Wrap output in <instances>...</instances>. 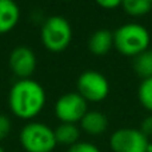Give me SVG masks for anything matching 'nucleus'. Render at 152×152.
<instances>
[{
	"label": "nucleus",
	"instance_id": "nucleus-1",
	"mask_svg": "<svg viewBox=\"0 0 152 152\" xmlns=\"http://www.w3.org/2000/svg\"><path fill=\"white\" fill-rule=\"evenodd\" d=\"M45 91L34 79H19L10 89L8 105L19 119L31 120L36 118L45 105Z\"/></svg>",
	"mask_w": 152,
	"mask_h": 152
},
{
	"label": "nucleus",
	"instance_id": "nucleus-2",
	"mask_svg": "<svg viewBox=\"0 0 152 152\" xmlns=\"http://www.w3.org/2000/svg\"><path fill=\"white\" fill-rule=\"evenodd\" d=\"M151 35L139 23H127L113 32V47L124 56H135L148 50Z\"/></svg>",
	"mask_w": 152,
	"mask_h": 152
},
{
	"label": "nucleus",
	"instance_id": "nucleus-3",
	"mask_svg": "<svg viewBox=\"0 0 152 152\" xmlns=\"http://www.w3.org/2000/svg\"><path fill=\"white\" fill-rule=\"evenodd\" d=\"M40 40L51 52H63L72 40V27L64 16L53 15L45 19L40 29Z\"/></svg>",
	"mask_w": 152,
	"mask_h": 152
},
{
	"label": "nucleus",
	"instance_id": "nucleus-4",
	"mask_svg": "<svg viewBox=\"0 0 152 152\" xmlns=\"http://www.w3.org/2000/svg\"><path fill=\"white\" fill-rule=\"evenodd\" d=\"M19 142L26 152H52L58 145L55 131L40 121H29L21 128Z\"/></svg>",
	"mask_w": 152,
	"mask_h": 152
},
{
	"label": "nucleus",
	"instance_id": "nucleus-5",
	"mask_svg": "<svg viewBox=\"0 0 152 152\" xmlns=\"http://www.w3.org/2000/svg\"><path fill=\"white\" fill-rule=\"evenodd\" d=\"M87 100L77 92L61 95L55 104V115L60 123H80L83 116L88 112Z\"/></svg>",
	"mask_w": 152,
	"mask_h": 152
},
{
	"label": "nucleus",
	"instance_id": "nucleus-6",
	"mask_svg": "<svg viewBox=\"0 0 152 152\" xmlns=\"http://www.w3.org/2000/svg\"><path fill=\"white\" fill-rule=\"evenodd\" d=\"M77 94L87 102H102L110 94V83L103 74L95 69H87L77 79Z\"/></svg>",
	"mask_w": 152,
	"mask_h": 152
},
{
	"label": "nucleus",
	"instance_id": "nucleus-7",
	"mask_svg": "<svg viewBox=\"0 0 152 152\" xmlns=\"http://www.w3.org/2000/svg\"><path fill=\"white\" fill-rule=\"evenodd\" d=\"M150 140L139 128L116 129L110 137L113 152H147Z\"/></svg>",
	"mask_w": 152,
	"mask_h": 152
},
{
	"label": "nucleus",
	"instance_id": "nucleus-8",
	"mask_svg": "<svg viewBox=\"0 0 152 152\" xmlns=\"http://www.w3.org/2000/svg\"><path fill=\"white\" fill-rule=\"evenodd\" d=\"M8 64L19 79H31L37 66L36 55L27 45H19L11 51Z\"/></svg>",
	"mask_w": 152,
	"mask_h": 152
},
{
	"label": "nucleus",
	"instance_id": "nucleus-9",
	"mask_svg": "<svg viewBox=\"0 0 152 152\" xmlns=\"http://www.w3.org/2000/svg\"><path fill=\"white\" fill-rule=\"evenodd\" d=\"M20 19V8L15 0H0V35L11 32Z\"/></svg>",
	"mask_w": 152,
	"mask_h": 152
},
{
	"label": "nucleus",
	"instance_id": "nucleus-10",
	"mask_svg": "<svg viewBox=\"0 0 152 152\" xmlns=\"http://www.w3.org/2000/svg\"><path fill=\"white\" fill-rule=\"evenodd\" d=\"M80 128L91 136H99L108 128V119L100 111H88L80 120Z\"/></svg>",
	"mask_w": 152,
	"mask_h": 152
},
{
	"label": "nucleus",
	"instance_id": "nucleus-11",
	"mask_svg": "<svg viewBox=\"0 0 152 152\" xmlns=\"http://www.w3.org/2000/svg\"><path fill=\"white\" fill-rule=\"evenodd\" d=\"M113 47V34L108 29H97L88 40V50L96 56H104Z\"/></svg>",
	"mask_w": 152,
	"mask_h": 152
},
{
	"label": "nucleus",
	"instance_id": "nucleus-12",
	"mask_svg": "<svg viewBox=\"0 0 152 152\" xmlns=\"http://www.w3.org/2000/svg\"><path fill=\"white\" fill-rule=\"evenodd\" d=\"M53 131H55L56 143L61 145L71 147L75 143H77L79 139H80V128L76 124L60 123Z\"/></svg>",
	"mask_w": 152,
	"mask_h": 152
},
{
	"label": "nucleus",
	"instance_id": "nucleus-13",
	"mask_svg": "<svg viewBox=\"0 0 152 152\" xmlns=\"http://www.w3.org/2000/svg\"><path fill=\"white\" fill-rule=\"evenodd\" d=\"M134 69L143 79L152 77V51L147 50L134 58Z\"/></svg>",
	"mask_w": 152,
	"mask_h": 152
},
{
	"label": "nucleus",
	"instance_id": "nucleus-14",
	"mask_svg": "<svg viewBox=\"0 0 152 152\" xmlns=\"http://www.w3.org/2000/svg\"><path fill=\"white\" fill-rule=\"evenodd\" d=\"M121 7L131 16H143L152 10V0H123Z\"/></svg>",
	"mask_w": 152,
	"mask_h": 152
},
{
	"label": "nucleus",
	"instance_id": "nucleus-15",
	"mask_svg": "<svg viewBox=\"0 0 152 152\" xmlns=\"http://www.w3.org/2000/svg\"><path fill=\"white\" fill-rule=\"evenodd\" d=\"M139 102L147 111L152 112V77L143 79L137 89Z\"/></svg>",
	"mask_w": 152,
	"mask_h": 152
},
{
	"label": "nucleus",
	"instance_id": "nucleus-16",
	"mask_svg": "<svg viewBox=\"0 0 152 152\" xmlns=\"http://www.w3.org/2000/svg\"><path fill=\"white\" fill-rule=\"evenodd\" d=\"M68 152H102L97 145L89 142H77L68 148Z\"/></svg>",
	"mask_w": 152,
	"mask_h": 152
},
{
	"label": "nucleus",
	"instance_id": "nucleus-17",
	"mask_svg": "<svg viewBox=\"0 0 152 152\" xmlns=\"http://www.w3.org/2000/svg\"><path fill=\"white\" fill-rule=\"evenodd\" d=\"M11 129H12L11 119L4 113H0V142H3L10 135Z\"/></svg>",
	"mask_w": 152,
	"mask_h": 152
},
{
	"label": "nucleus",
	"instance_id": "nucleus-18",
	"mask_svg": "<svg viewBox=\"0 0 152 152\" xmlns=\"http://www.w3.org/2000/svg\"><path fill=\"white\" fill-rule=\"evenodd\" d=\"M95 1L102 8H105V10H115L119 5H121L123 0H95Z\"/></svg>",
	"mask_w": 152,
	"mask_h": 152
},
{
	"label": "nucleus",
	"instance_id": "nucleus-19",
	"mask_svg": "<svg viewBox=\"0 0 152 152\" xmlns=\"http://www.w3.org/2000/svg\"><path fill=\"white\" fill-rule=\"evenodd\" d=\"M140 131L145 135V136H152V115L147 116L144 120L142 121V126H140Z\"/></svg>",
	"mask_w": 152,
	"mask_h": 152
},
{
	"label": "nucleus",
	"instance_id": "nucleus-20",
	"mask_svg": "<svg viewBox=\"0 0 152 152\" xmlns=\"http://www.w3.org/2000/svg\"><path fill=\"white\" fill-rule=\"evenodd\" d=\"M147 152H152V143L150 142V144H148V148H147Z\"/></svg>",
	"mask_w": 152,
	"mask_h": 152
},
{
	"label": "nucleus",
	"instance_id": "nucleus-21",
	"mask_svg": "<svg viewBox=\"0 0 152 152\" xmlns=\"http://www.w3.org/2000/svg\"><path fill=\"white\" fill-rule=\"evenodd\" d=\"M0 152H5V151H4V148H3L1 145H0Z\"/></svg>",
	"mask_w": 152,
	"mask_h": 152
}]
</instances>
